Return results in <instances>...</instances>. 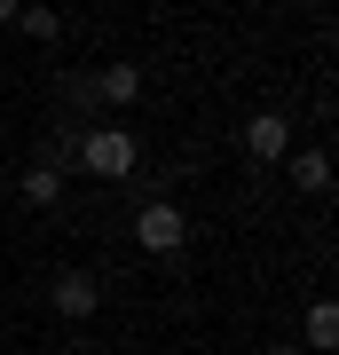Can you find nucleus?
I'll list each match as a JSON object with an SVG mask.
<instances>
[{"instance_id":"obj_1","label":"nucleus","mask_w":339,"mask_h":355,"mask_svg":"<svg viewBox=\"0 0 339 355\" xmlns=\"http://www.w3.org/2000/svg\"><path fill=\"white\" fill-rule=\"evenodd\" d=\"M134 158H142V142L126 135V127H87V135H79V166H87L95 182H126Z\"/></svg>"},{"instance_id":"obj_2","label":"nucleus","mask_w":339,"mask_h":355,"mask_svg":"<svg viewBox=\"0 0 339 355\" xmlns=\"http://www.w3.org/2000/svg\"><path fill=\"white\" fill-rule=\"evenodd\" d=\"M48 308H55L63 324H95V316H103V277H95V268H55Z\"/></svg>"},{"instance_id":"obj_3","label":"nucleus","mask_w":339,"mask_h":355,"mask_svg":"<svg viewBox=\"0 0 339 355\" xmlns=\"http://www.w3.org/2000/svg\"><path fill=\"white\" fill-rule=\"evenodd\" d=\"M134 245H142V253H182V245H189V221H182V205L174 198H150V205H142V214H134Z\"/></svg>"},{"instance_id":"obj_4","label":"nucleus","mask_w":339,"mask_h":355,"mask_svg":"<svg viewBox=\"0 0 339 355\" xmlns=\"http://www.w3.org/2000/svg\"><path fill=\"white\" fill-rule=\"evenodd\" d=\"M245 150L261 158V166L292 158V119H284V111H252V119H245Z\"/></svg>"},{"instance_id":"obj_5","label":"nucleus","mask_w":339,"mask_h":355,"mask_svg":"<svg viewBox=\"0 0 339 355\" xmlns=\"http://www.w3.org/2000/svg\"><path fill=\"white\" fill-rule=\"evenodd\" d=\"M87 95H95V103H111V111H126V103L142 95V64H95Z\"/></svg>"},{"instance_id":"obj_6","label":"nucleus","mask_w":339,"mask_h":355,"mask_svg":"<svg viewBox=\"0 0 339 355\" xmlns=\"http://www.w3.org/2000/svg\"><path fill=\"white\" fill-rule=\"evenodd\" d=\"M292 190H331V150H292Z\"/></svg>"},{"instance_id":"obj_7","label":"nucleus","mask_w":339,"mask_h":355,"mask_svg":"<svg viewBox=\"0 0 339 355\" xmlns=\"http://www.w3.org/2000/svg\"><path fill=\"white\" fill-rule=\"evenodd\" d=\"M339 347V300H315L308 308V355H331Z\"/></svg>"},{"instance_id":"obj_8","label":"nucleus","mask_w":339,"mask_h":355,"mask_svg":"<svg viewBox=\"0 0 339 355\" xmlns=\"http://www.w3.org/2000/svg\"><path fill=\"white\" fill-rule=\"evenodd\" d=\"M55 198H63V182L48 174V166H24V205H40V214H48Z\"/></svg>"},{"instance_id":"obj_9","label":"nucleus","mask_w":339,"mask_h":355,"mask_svg":"<svg viewBox=\"0 0 339 355\" xmlns=\"http://www.w3.org/2000/svg\"><path fill=\"white\" fill-rule=\"evenodd\" d=\"M16 32H32V40H55V32H63V16H55V8H16Z\"/></svg>"},{"instance_id":"obj_10","label":"nucleus","mask_w":339,"mask_h":355,"mask_svg":"<svg viewBox=\"0 0 339 355\" xmlns=\"http://www.w3.org/2000/svg\"><path fill=\"white\" fill-rule=\"evenodd\" d=\"M8 24H16V0H0V32H8Z\"/></svg>"},{"instance_id":"obj_11","label":"nucleus","mask_w":339,"mask_h":355,"mask_svg":"<svg viewBox=\"0 0 339 355\" xmlns=\"http://www.w3.org/2000/svg\"><path fill=\"white\" fill-rule=\"evenodd\" d=\"M268 355H308V347H292V340H284V347H268Z\"/></svg>"}]
</instances>
